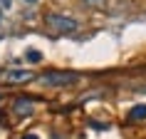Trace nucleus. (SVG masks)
<instances>
[{"label": "nucleus", "instance_id": "f257e3e1", "mask_svg": "<svg viewBox=\"0 0 146 139\" xmlns=\"http://www.w3.org/2000/svg\"><path fill=\"white\" fill-rule=\"evenodd\" d=\"M40 82L45 87H64V85L77 82V75L74 72H47V75L40 77Z\"/></svg>", "mask_w": 146, "mask_h": 139}, {"label": "nucleus", "instance_id": "f03ea898", "mask_svg": "<svg viewBox=\"0 0 146 139\" xmlns=\"http://www.w3.org/2000/svg\"><path fill=\"white\" fill-rule=\"evenodd\" d=\"M45 23L52 27V30L57 32H72V30H77V20H72V17H64V15H47L45 17Z\"/></svg>", "mask_w": 146, "mask_h": 139}, {"label": "nucleus", "instance_id": "7ed1b4c3", "mask_svg": "<svg viewBox=\"0 0 146 139\" xmlns=\"http://www.w3.org/2000/svg\"><path fill=\"white\" fill-rule=\"evenodd\" d=\"M32 77H35V75H32L30 70H8V72L0 75L3 82H30Z\"/></svg>", "mask_w": 146, "mask_h": 139}, {"label": "nucleus", "instance_id": "20e7f679", "mask_svg": "<svg viewBox=\"0 0 146 139\" xmlns=\"http://www.w3.org/2000/svg\"><path fill=\"white\" fill-rule=\"evenodd\" d=\"M15 112L17 114H30L32 112V100H17L15 102Z\"/></svg>", "mask_w": 146, "mask_h": 139}, {"label": "nucleus", "instance_id": "39448f33", "mask_svg": "<svg viewBox=\"0 0 146 139\" xmlns=\"http://www.w3.org/2000/svg\"><path fill=\"white\" fill-rule=\"evenodd\" d=\"M131 119H146V104H136V107L129 112Z\"/></svg>", "mask_w": 146, "mask_h": 139}, {"label": "nucleus", "instance_id": "423d86ee", "mask_svg": "<svg viewBox=\"0 0 146 139\" xmlns=\"http://www.w3.org/2000/svg\"><path fill=\"white\" fill-rule=\"evenodd\" d=\"M27 60H30V62H37L40 60V52H30V55H27Z\"/></svg>", "mask_w": 146, "mask_h": 139}, {"label": "nucleus", "instance_id": "0eeeda50", "mask_svg": "<svg viewBox=\"0 0 146 139\" xmlns=\"http://www.w3.org/2000/svg\"><path fill=\"white\" fill-rule=\"evenodd\" d=\"M0 8H3V10H8V8H10V0H0Z\"/></svg>", "mask_w": 146, "mask_h": 139}, {"label": "nucleus", "instance_id": "6e6552de", "mask_svg": "<svg viewBox=\"0 0 146 139\" xmlns=\"http://www.w3.org/2000/svg\"><path fill=\"white\" fill-rule=\"evenodd\" d=\"M23 139H37V137H35V134H27V137H23Z\"/></svg>", "mask_w": 146, "mask_h": 139}, {"label": "nucleus", "instance_id": "1a4fd4ad", "mask_svg": "<svg viewBox=\"0 0 146 139\" xmlns=\"http://www.w3.org/2000/svg\"><path fill=\"white\" fill-rule=\"evenodd\" d=\"M25 3H37V0H25Z\"/></svg>", "mask_w": 146, "mask_h": 139}, {"label": "nucleus", "instance_id": "9d476101", "mask_svg": "<svg viewBox=\"0 0 146 139\" xmlns=\"http://www.w3.org/2000/svg\"><path fill=\"white\" fill-rule=\"evenodd\" d=\"M89 3H97V0H89Z\"/></svg>", "mask_w": 146, "mask_h": 139}]
</instances>
